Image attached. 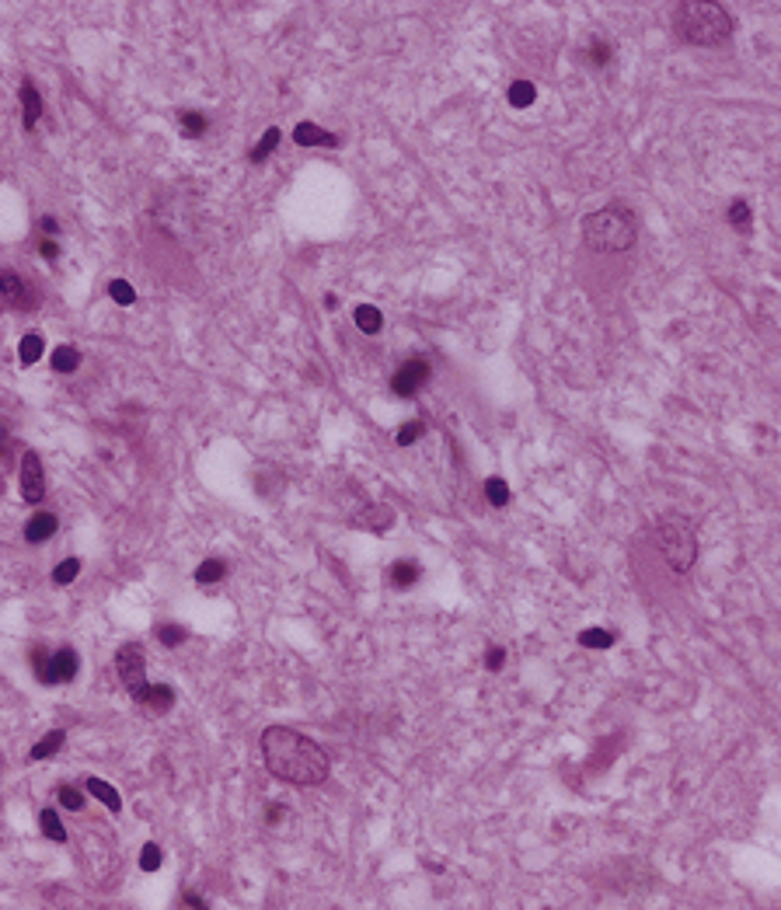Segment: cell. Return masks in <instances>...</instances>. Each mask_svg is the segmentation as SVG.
<instances>
[{
	"instance_id": "cell-3",
	"label": "cell",
	"mask_w": 781,
	"mask_h": 910,
	"mask_svg": "<svg viewBox=\"0 0 781 910\" xmlns=\"http://www.w3.org/2000/svg\"><path fill=\"white\" fill-rule=\"evenodd\" d=\"M638 241V220L635 213L621 203L597 209L589 216H582V245L593 251H628Z\"/></svg>"
},
{
	"instance_id": "cell-16",
	"label": "cell",
	"mask_w": 781,
	"mask_h": 910,
	"mask_svg": "<svg viewBox=\"0 0 781 910\" xmlns=\"http://www.w3.org/2000/svg\"><path fill=\"white\" fill-rule=\"evenodd\" d=\"M84 788H87V792H91L98 802H105L112 813H119V809H123V799H119V792L109 785V782H101V778H87V782H84Z\"/></svg>"
},
{
	"instance_id": "cell-28",
	"label": "cell",
	"mask_w": 781,
	"mask_h": 910,
	"mask_svg": "<svg viewBox=\"0 0 781 910\" xmlns=\"http://www.w3.org/2000/svg\"><path fill=\"white\" fill-rule=\"evenodd\" d=\"M77 572H81V562H77V558H63V562L52 569V582H56V586H67V582L77 579Z\"/></svg>"
},
{
	"instance_id": "cell-4",
	"label": "cell",
	"mask_w": 781,
	"mask_h": 910,
	"mask_svg": "<svg viewBox=\"0 0 781 910\" xmlns=\"http://www.w3.org/2000/svg\"><path fill=\"white\" fill-rule=\"evenodd\" d=\"M656 544H659V551H663V558L670 562V569L680 572V576H684V572L694 565V558H698V534H694V523H691L687 516H677V513L663 516L656 527Z\"/></svg>"
},
{
	"instance_id": "cell-9",
	"label": "cell",
	"mask_w": 781,
	"mask_h": 910,
	"mask_svg": "<svg viewBox=\"0 0 781 910\" xmlns=\"http://www.w3.org/2000/svg\"><path fill=\"white\" fill-rule=\"evenodd\" d=\"M0 304L18 307V311H28V307H35V293H32V287H28L21 276L0 272Z\"/></svg>"
},
{
	"instance_id": "cell-12",
	"label": "cell",
	"mask_w": 781,
	"mask_h": 910,
	"mask_svg": "<svg viewBox=\"0 0 781 910\" xmlns=\"http://www.w3.org/2000/svg\"><path fill=\"white\" fill-rule=\"evenodd\" d=\"M56 527H60L56 513H35V516L25 523V540H28V544H42V540H49L56 534Z\"/></svg>"
},
{
	"instance_id": "cell-38",
	"label": "cell",
	"mask_w": 781,
	"mask_h": 910,
	"mask_svg": "<svg viewBox=\"0 0 781 910\" xmlns=\"http://www.w3.org/2000/svg\"><path fill=\"white\" fill-rule=\"evenodd\" d=\"M39 227H42V234H49V238H52V234H60V223H56L52 216H42Z\"/></svg>"
},
{
	"instance_id": "cell-14",
	"label": "cell",
	"mask_w": 781,
	"mask_h": 910,
	"mask_svg": "<svg viewBox=\"0 0 781 910\" xmlns=\"http://www.w3.org/2000/svg\"><path fill=\"white\" fill-rule=\"evenodd\" d=\"M419 576H422V565H419V562H409V558H401V562H394V565L387 569V582H394L398 589L415 586Z\"/></svg>"
},
{
	"instance_id": "cell-27",
	"label": "cell",
	"mask_w": 781,
	"mask_h": 910,
	"mask_svg": "<svg viewBox=\"0 0 781 910\" xmlns=\"http://www.w3.org/2000/svg\"><path fill=\"white\" fill-rule=\"evenodd\" d=\"M485 499L492 502L495 509H502V506L509 502V485H506L502 478H489V482H485Z\"/></svg>"
},
{
	"instance_id": "cell-20",
	"label": "cell",
	"mask_w": 781,
	"mask_h": 910,
	"mask_svg": "<svg viewBox=\"0 0 781 910\" xmlns=\"http://www.w3.org/2000/svg\"><path fill=\"white\" fill-rule=\"evenodd\" d=\"M42 345H45V342H42V335H39V331L25 335V338H21V345H18V360H21L25 367L39 363V360H42Z\"/></svg>"
},
{
	"instance_id": "cell-6",
	"label": "cell",
	"mask_w": 781,
	"mask_h": 910,
	"mask_svg": "<svg viewBox=\"0 0 781 910\" xmlns=\"http://www.w3.org/2000/svg\"><path fill=\"white\" fill-rule=\"evenodd\" d=\"M429 360H409V363H401V370L394 373V380H391V391L398 394V398H411V394H419V387H426L429 384Z\"/></svg>"
},
{
	"instance_id": "cell-31",
	"label": "cell",
	"mask_w": 781,
	"mask_h": 910,
	"mask_svg": "<svg viewBox=\"0 0 781 910\" xmlns=\"http://www.w3.org/2000/svg\"><path fill=\"white\" fill-rule=\"evenodd\" d=\"M422 429H426V426H422V422H419V418H411V422H405V426H401V429H398V436H394V443H398V447H411V443H415V440H419V436H422Z\"/></svg>"
},
{
	"instance_id": "cell-2",
	"label": "cell",
	"mask_w": 781,
	"mask_h": 910,
	"mask_svg": "<svg viewBox=\"0 0 781 910\" xmlns=\"http://www.w3.org/2000/svg\"><path fill=\"white\" fill-rule=\"evenodd\" d=\"M673 32L691 45H722L733 35V14L726 4L711 0H684L670 7Z\"/></svg>"
},
{
	"instance_id": "cell-21",
	"label": "cell",
	"mask_w": 781,
	"mask_h": 910,
	"mask_svg": "<svg viewBox=\"0 0 781 910\" xmlns=\"http://www.w3.org/2000/svg\"><path fill=\"white\" fill-rule=\"evenodd\" d=\"M175 704V691L167 687V684H150V691H147V701L143 708H154V711H167Z\"/></svg>"
},
{
	"instance_id": "cell-39",
	"label": "cell",
	"mask_w": 781,
	"mask_h": 910,
	"mask_svg": "<svg viewBox=\"0 0 781 910\" xmlns=\"http://www.w3.org/2000/svg\"><path fill=\"white\" fill-rule=\"evenodd\" d=\"M283 816H287V809H283V806H269V823H279Z\"/></svg>"
},
{
	"instance_id": "cell-32",
	"label": "cell",
	"mask_w": 781,
	"mask_h": 910,
	"mask_svg": "<svg viewBox=\"0 0 781 910\" xmlns=\"http://www.w3.org/2000/svg\"><path fill=\"white\" fill-rule=\"evenodd\" d=\"M161 848L157 844H143V851H140V869L143 872H157L161 869Z\"/></svg>"
},
{
	"instance_id": "cell-18",
	"label": "cell",
	"mask_w": 781,
	"mask_h": 910,
	"mask_svg": "<svg viewBox=\"0 0 781 910\" xmlns=\"http://www.w3.org/2000/svg\"><path fill=\"white\" fill-rule=\"evenodd\" d=\"M353 321H356V328L367 331V335H377V331L384 328V318H380V311H377L373 304H360V307L353 311Z\"/></svg>"
},
{
	"instance_id": "cell-22",
	"label": "cell",
	"mask_w": 781,
	"mask_h": 910,
	"mask_svg": "<svg viewBox=\"0 0 781 910\" xmlns=\"http://www.w3.org/2000/svg\"><path fill=\"white\" fill-rule=\"evenodd\" d=\"M534 98H537V87L531 81L509 84V105H513V109H527V105H534Z\"/></svg>"
},
{
	"instance_id": "cell-19",
	"label": "cell",
	"mask_w": 781,
	"mask_h": 910,
	"mask_svg": "<svg viewBox=\"0 0 781 910\" xmlns=\"http://www.w3.org/2000/svg\"><path fill=\"white\" fill-rule=\"evenodd\" d=\"M77 367H81V353H77L74 345H56V353H52V370L74 373Z\"/></svg>"
},
{
	"instance_id": "cell-30",
	"label": "cell",
	"mask_w": 781,
	"mask_h": 910,
	"mask_svg": "<svg viewBox=\"0 0 781 910\" xmlns=\"http://www.w3.org/2000/svg\"><path fill=\"white\" fill-rule=\"evenodd\" d=\"M178 123H182V133H185V136H203L206 133V116L203 112H182V119H178Z\"/></svg>"
},
{
	"instance_id": "cell-26",
	"label": "cell",
	"mask_w": 781,
	"mask_h": 910,
	"mask_svg": "<svg viewBox=\"0 0 781 910\" xmlns=\"http://www.w3.org/2000/svg\"><path fill=\"white\" fill-rule=\"evenodd\" d=\"M39 823H42V833H45L49 840H56V844H63V840H67V830H63V823H60L56 809H42Z\"/></svg>"
},
{
	"instance_id": "cell-34",
	"label": "cell",
	"mask_w": 781,
	"mask_h": 910,
	"mask_svg": "<svg viewBox=\"0 0 781 910\" xmlns=\"http://www.w3.org/2000/svg\"><path fill=\"white\" fill-rule=\"evenodd\" d=\"M60 806H63V809H74V813L84 809V792L74 785H63L60 788Z\"/></svg>"
},
{
	"instance_id": "cell-37",
	"label": "cell",
	"mask_w": 781,
	"mask_h": 910,
	"mask_svg": "<svg viewBox=\"0 0 781 910\" xmlns=\"http://www.w3.org/2000/svg\"><path fill=\"white\" fill-rule=\"evenodd\" d=\"M42 258H56V255H60V245H56V241H52V238H45V241H42Z\"/></svg>"
},
{
	"instance_id": "cell-24",
	"label": "cell",
	"mask_w": 781,
	"mask_h": 910,
	"mask_svg": "<svg viewBox=\"0 0 781 910\" xmlns=\"http://www.w3.org/2000/svg\"><path fill=\"white\" fill-rule=\"evenodd\" d=\"M579 645H586V649H611L614 645V631L586 628V631H579Z\"/></svg>"
},
{
	"instance_id": "cell-36",
	"label": "cell",
	"mask_w": 781,
	"mask_h": 910,
	"mask_svg": "<svg viewBox=\"0 0 781 910\" xmlns=\"http://www.w3.org/2000/svg\"><path fill=\"white\" fill-rule=\"evenodd\" d=\"M589 60H593L597 67H604V63L611 60V45H607V42H597V45L589 49Z\"/></svg>"
},
{
	"instance_id": "cell-41",
	"label": "cell",
	"mask_w": 781,
	"mask_h": 910,
	"mask_svg": "<svg viewBox=\"0 0 781 910\" xmlns=\"http://www.w3.org/2000/svg\"><path fill=\"white\" fill-rule=\"evenodd\" d=\"M185 907H206V904L199 900V897H185Z\"/></svg>"
},
{
	"instance_id": "cell-33",
	"label": "cell",
	"mask_w": 781,
	"mask_h": 910,
	"mask_svg": "<svg viewBox=\"0 0 781 910\" xmlns=\"http://www.w3.org/2000/svg\"><path fill=\"white\" fill-rule=\"evenodd\" d=\"M109 296H112L116 304H123V307H129V304L136 300V293H133V287H129L126 279H112V283H109Z\"/></svg>"
},
{
	"instance_id": "cell-35",
	"label": "cell",
	"mask_w": 781,
	"mask_h": 910,
	"mask_svg": "<svg viewBox=\"0 0 781 910\" xmlns=\"http://www.w3.org/2000/svg\"><path fill=\"white\" fill-rule=\"evenodd\" d=\"M485 666H489L492 673H499V670L506 666V649H499V645H492V649L485 653Z\"/></svg>"
},
{
	"instance_id": "cell-13",
	"label": "cell",
	"mask_w": 781,
	"mask_h": 910,
	"mask_svg": "<svg viewBox=\"0 0 781 910\" xmlns=\"http://www.w3.org/2000/svg\"><path fill=\"white\" fill-rule=\"evenodd\" d=\"M21 123H25V129H32V126L39 123L42 119V94L35 91V84H21Z\"/></svg>"
},
{
	"instance_id": "cell-8",
	"label": "cell",
	"mask_w": 781,
	"mask_h": 910,
	"mask_svg": "<svg viewBox=\"0 0 781 910\" xmlns=\"http://www.w3.org/2000/svg\"><path fill=\"white\" fill-rule=\"evenodd\" d=\"M21 496H25V502H42V499H45L42 460H39V454H32V450L21 457Z\"/></svg>"
},
{
	"instance_id": "cell-5",
	"label": "cell",
	"mask_w": 781,
	"mask_h": 910,
	"mask_svg": "<svg viewBox=\"0 0 781 910\" xmlns=\"http://www.w3.org/2000/svg\"><path fill=\"white\" fill-rule=\"evenodd\" d=\"M32 662H35V673H39L42 684H70L81 670V660L70 645L56 649V653H45V649H35L32 653Z\"/></svg>"
},
{
	"instance_id": "cell-11",
	"label": "cell",
	"mask_w": 781,
	"mask_h": 910,
	"mask_svg": "<svg viewBox=\"0 0 781 910\" xmlns=\"http://www.w3.org/2000/svg\"><path fill=\"white\" fill-rule=\"evenodd\" d=\"M353 523L363 527V531H373V534H384V531L394 523V509H391V506H367Z\"/></svg>"
},
{
	"instance_id": "cell-23",
	"label": "cell",
	"mask_w": 781,
	"mask_h": 910,
	"mask_svg": "<svg viewBox=\"0 0 781 910\" xmlns=\"http://www.w3.org/2000/svg\"><path fill=\"white\" fill-rule=\"evenodd\" d=\"M223 576H227V565H223L220 558H206L203 565L196 569V582H199V586H213V582H220Z\"/></svg>"
},
{
	"instance_id": "cell-15",
	"label": "cell",
	"mask_w": 781,
	"mask_h": 910,
	"mask_svg": "<svg viewBox=\"0 0 781 910\" xmlns=\"http://www.w3.org/2000/svg\"><path fill=\"white\" fill-rule=\"evenodd\" d=\"M279 140H283V133H279V126H269V129H265V133H262V140H258V143H255V147H251V150H248V161H255V165H262V161H265V157H269V154H272V150H276V147H279Z\"/></svg>"
},
{
	"instance_id": "cell-7",
	"label": "cell",
	"mask_w": 781,
	"mask_h": 910,
	"mask_svg": "<svg viewBox=\"0 0 781 910\" xmlns=\"http://www.w3.org/2000/svg\"><path fill=\"white\" fill-rule=\"evenodd\" d=\"M116 670H119V677H123L126 691H129V687H136V684H143V680H147V660H143V649H140L136 642H126L123 649L116 653Z\"/></svg>"
},
{
	"instance_id": "cell-17",
	"label": "cell",
	"mask_w": 781,
	"mask_h": 910,
	"mask_svg": "<svg viewBox=\"0 0 781 910\" xmlns=\"http://www.w3.org/2000/svg\"><path fill=\"white\" fill-rule=\"evenodd\" d=\"M63 743H67V733H63V729H52V733H45L39 743L28 750V757H32V760H45V757L60 753V750H63Z\"/></svg>"
},
{
	"instance_id": "cell-10",
	"label": "cell",
	"mask_w": 781,
	"mask_h": 910,
	"mask_svg": "<svg viewBox=\"0 0 781 910\" xmlns=\"http://www.w3.org/2000/svg\"><path fill=\"white\" fill-rule=\"evenodd\" d=\"M293 140H297L300 147H335V143H338V136L328 133V129H321L318 123H297Z\"/></svg>"
},
{
	"instance_id": "cell-25",
	"label": "cell",
	"mask_w": 781,
	"mask_h": 910,
	"mask_svg": "<svg viewBox=\"0 0 781 910\" xmlns=\"http://www.w3.org/2000/svg\"><path fill=\"white\" fill-rule=\"evenodd\" d=\"M154 635H157L161 645H182V642H189V631H185L182 624H171V621H161V624L154 628Z\"/></svg>"
},
{
	"instance_id": "cell-29",
	"label": "cell",
	"mask_w": 781,
	"mask_h": 910,
	"mask_svg": "<svg viewBox=\"0 0 781 910\" xmlns=\"http://www.w3.org/2000/svg\"><path fill=\"white\" fill-rule=\"evenodd\" d=\"M750 216H753L750 203H746V199H733V206H729V223L740 227V231H746V227H750Z\"/></svg>"
},
{
	"instance_id": "cell-40",
	"label": "cell",
	"mask_w": 781,
	"mask_h": 910,
	"mask_svg": "<svg viewBox=\"0 0 781 910\" xmlns=\"http://www.w3.org/2000/svg\"><path fill=\"white\" fill-rule=\"evenodd\" d=\"M11 454V436H7V429H0V457Z\"/></svg>"
},
{
	"instance_id": "cell-1",
	"label": "cell",
	"mask_w": 781,
	"mask_h": 910,
	"mask_svg": "<svg viewBox=\"0 0 781 910\" xmlns=\"http://www.w3.org/2000/svg\"><path fill=\"white\" fill-rule=\"evenodd\" d=\"M262 757L272 778L289 785H321L328 778V753L311 736L289 729V726H269L262 733Z\"/></svg>"
}]
</instances>
